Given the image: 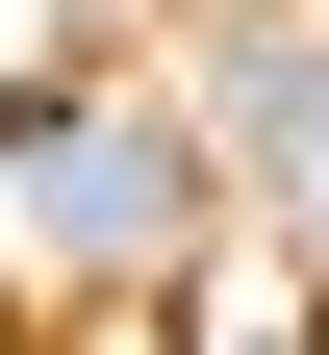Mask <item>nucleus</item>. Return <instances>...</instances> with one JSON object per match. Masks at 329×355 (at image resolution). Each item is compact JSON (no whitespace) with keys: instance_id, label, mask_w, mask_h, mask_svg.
Masks as SVG:
<instances>
[{"instance_id":"1","label":"nucleus","mask_w":329,"mask_h":355,"mask_svg":"<svg viewBox=\"0 0 329 355\" xmlns=\"http://www.w3.org/2000/svg\"><path fill=\"white\" fill-rule=\"evenodd\" d=\"M0 153H26V203H51L102 279H152V254L203 229V178H177V127H152V102H76V76H26V127H0Z\"/></svg>"},{"instance_id":"2","label":"nucleus","mask_w":329,"mask_h":355,"mask_svg":"<svg viewBox=\"0 0 329 355\" xmlns=\"http://www.w3.org/2000/svg\"><path fill=\"white\" fill-rule=\"evenodd\" d=\"M203 102H228V153H254L278 203L329 229V0H254V26L203 51Z\"/></svg>"},{"instance_id":"3","label":"nucleus","mask_w":329,"mask_h":355,"mask_svg":"<svg viewBox=\"0 0 329 355\" xmlns=\"http://www.w3.org/2000/svg\"><path fill=\"white\" fill-rule=\"evenodd\" d=\"M203 355H329V304L278 279V254H203Z\"/></svg>"},{"instance_id":"4","label":"nucleus","mask_w":329,"mask_h":355,"mask_svg":"<svg viewBox=\"0 0 329 355\" xmlns=\"http://www.w3.org/2000/svg\"><path fill=\"white\" fill-rule=\"evenodd\" d=\"M0 355H26V330H0Z\"/></svg>"}]
</instances>
